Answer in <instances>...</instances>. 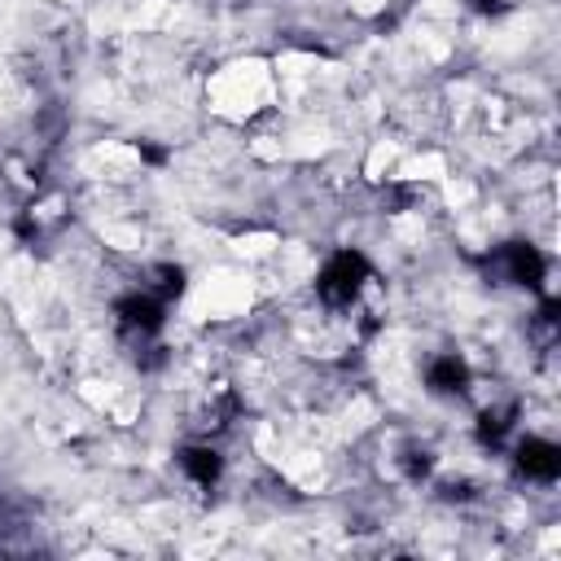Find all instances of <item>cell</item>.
Here are the masks:
<instances>
[{
	"mask_svg": "<svg viewBox=\"0 0 561 561\" xmlns=\"http://www.w3.org/2000/svg\"><path fill=\"white\" fill-rule=\"evenodd\" d=\"M153 276H158V298H175V294L184 289V272H180V267H171V263L153 267Z\"/></svg>",
	"mask_w": 561,
	"mask_h": 561,
	"instance_id": "cell-8",
	"label": "cell"
},
{
	"mask_svg": "<svg viewBox=\"0 0 561 561\" xmlns=\"http://www.w3.org/2000/svg\"><path fill=\"white\" fill-rule=\"evenodd\" d=\"M513 416H517V403L486 408V412L478 416V438H482V443H491V447H500V443H504V434L513 430Z\"/></svg>",
	"mask_w": 561,
	"mask_h": 561,
	"instance_id": "cell-7",
	"label": "cell"
},
{
	"mask_svg": "<svg viewBox=\"0 0 561 561\" xmlns=\"http://www.w3.org/2000/svg\"><path fill=\"white\" fill-rule=\"evenodd\" d=\"M517 469L535 482H557L561 473V447L548 438H522L517 443Z\"/></svg>",
	"mask_w": 561,
	"mask_h": 561,
	"instance_id": "cell-3",
	"label": "cell"
},
{
	"mask_svg": "<svg viewBox=\"0 0 561 561\" xmlns=\"http://www.w3.org/2000/svg\"><path fill=\"white\" fill-rule=\"evenodd\" d=\"M500 263H504V276H508L513 285L539 289V280H543V254H539L535 245H526V241H508V245L500 250Z\"/></svg>",
	"mask_w": 561,
	"mask_h": 561,
	"instance_id": "cell-4",
	"label": "cell"
},
{
	"mask_svg": "<svg viewBox=\"0 0 561 561\" xmlns=\"http://www.w3.org/2000/svg\"><path fill=\"white\" fill-rule=\"evenodd\" d=\"M425 381H430L434 394H460V390L469 386V368H465V359H456V355H438V359L430 364Z\"/></svg>",
	"mask_w": 561,
	"mask_h": 561,
	"instance_id": "cell-5",
	"label": "cell"
},
{
	"mask_svg": "<svg viewBox=\"0 0 561 561\" xmlns=\"http://www.w3.org/2000/svg\"><path fill=\"white\" fill-rule=\"evenodd\" d=\"M114 320H118V329L127 333V337H136V342H149L158 329H162V298L158 294H127V298H118L114 302Z\"/></svg>",
	"mask_w": 561,
	"mask_h": 561,
	"instance_id": "cell-2",
	"label": "cell"
},
{
	"mask_svg": "<svg viewBox=\"0 0 561 561\" xmlns=\"http://www.w3.org/2000/svg\"><path fill=\"white\" fill-rule=\"evenodd\" d=\"M504 4H508V0H473V9H478V13H500Z\"/></svg>",
	"mask_w": 561,
	"mask_h": 561,
	"instance_id": "cell-10",
	"label": "cell"
},
{
	"mask_svg": "<svg viewBox=\"0 0 561 561\" xmlns=\"http://www.w3.org/2000/svg\"><path fill=\"white\" fill-rule=\"evenodd\" d=\"M408 473H412V478H425V473H430V456H425V451H412Z\"/></svg>",
	"mask_w": 561,
	"mask_h": 561,
	"instance_id": "cell-9",
	"label": "cell"
},
{
	"mask_svg": "<svg viewBox=\"0 0 561 561\" xmlns=\"http://www.w3.org/2000/svg\"><path fill=\"white\" fill-rule=\"evenodd\" d=\"M180 465H184V473L197 482V486H215L219 482V473H224V460H219V451L215 447H184L180 451Z\"/></svg>",
	"mask_w": 561,
	"mask_h": 561,
	"instance_id": "cell-6",
	"label": "cell"
},
{
	"mask_svg": "<svg viewBox=\"0 0 561 561\" xmlns=\"http://www.w3.org/2000/svg\"><path fill=\"white\" fill-rule=\"evenodd\" d=\"M368 276H373V267H368V259H364L359 250H337V254L320 267L316 294H320V302H329V307H351V302L359 298V289H364Z\"/></svg>",
	"mask_w": 561,
	"mask_h": 561,
	"instance_id": "cell-1",
	"label": "cell"
}]
</instances>
